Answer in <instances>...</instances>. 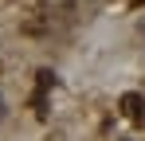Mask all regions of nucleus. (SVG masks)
Segmentation results:
<instances>
[{
  "label": "nucleus",
  "mask_w": 145,
  "mask_h": 141,
  "mask_svg": "<svg viewBox=\"0 0 145 141\" xmlns=\"http://www.w3.org/2000/svg\"><path fill=\"white\" fill-rule=\"evenodd\" d=\"M0 114H4V106H0Z\"/></svg>",
  "instance_id": "obj_2"
},
{
  "label": "nucleus",
  "mask_w": 145,
  "mask_h": 141,
  "mask_svg": "<svg viewBox=\"0 0 145 141\" xmlns=\"http://www.w3.org/2000/svg\"><path fill=\"white\" fill-rule=\"evenodd\" d=\"M121 110L133 118V121H145V98L141 94H125V98H121Z\"/></svg>",
  "instance_id": "obj_1"
}]
</instances>
